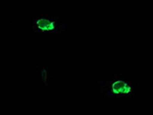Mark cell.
I'll use <instances>...</instances> for the list:
<instances>
[{
	"label": "cell",
	"mask_w": 153,
	"mask_h": 115,
	"mask_svg": "<svg viewBox=\"0 0 153 115\" xmlns=\"http://www.w3.org/2000/svg\"><path fill=\"white\" fill-rule=\"evenodd\" d=\"M99 93L104 98H131L135 95V87L131 82V74L118 73L108 82L99 84Z\"/></svg>",
	"instance_id": "6da1fadb"
},
{
	"label": "cell",
	"mask_w": 153,
	"mask_h": 115,
	"mask_svg": "<svg viewBox=\"0 0 153 115\" xmlns=\"http://www.w3.org/2000/svg\"><path fill=\"white\" fill-rule=\"evenodd\" d=\"M34 33H63L66 31L65 18L59 16H34L32 18Z\"/></svg>",
	"instance_id": "7a4b0ae2"
},
{
	"label": "cell",
	"mask_w": 153,
	"mask_h": 115,
	"mask_svg": "<svg viewBox=\"0 0 153 115\" xmlns=\"http://www.w3.org/2000/svg\"><path fill=\"white\" fill-rule=\"evenodd\" d=\"M48 66L45 64L41 65V70H40V77H41V80L43 83V85L45 87H48Z\"/></svg>",
	"instance_id": "3957f363"
}]
</instances>
